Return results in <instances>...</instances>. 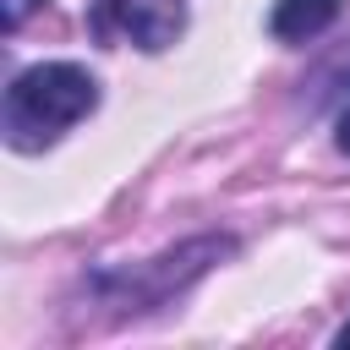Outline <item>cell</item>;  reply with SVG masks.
I'll return each instance as SVG.
<instances>
[{
  "label": "cell",
  "instance_id": "7a4b0ae2",
  "mask_svg": "<svg viewBox=\"0 0 350 350\" xmlns=\"http://www.w3.org/2000/svg\"><path fill=\"white\" fill-rule=\"evenodd\" d=\"M93 27L104 38H126L137 49L159 55L186 33V0H98Z\"/></svg>",
  "mask_w": 350,
  "mask_h": 350
},
{
  "label": "cell",
  "instance_id": "8992f818",
  "mask_svg": "<svg viewBox=\"0 0 350 350\" xmlns=\"http://www.w3.org/2000/svg\"><path fill=\"white\" fill-rule=\"evenodd\" d=\"M339 345H350V323H345V328H339Z\"/></svg>",
  "mask_w": 350,
  "mask_h": 350
},
{
  "label": "cell",
  "instance_id": "3957f363",
  "mask_svg": "<svg viewBox=\"0 0 350 350\" xmlns=\"http://www.w3.org/2000/svg\"><path fill=\"white\" fill-rule=\"evenodd\" d=\"M339 5H345V0H273L268 27H273V38H284V44H306V38H317L323 27H334Z\"/></svg>",
  "mask_w": 350,
  "mask_h": 350
},
{
  "label": "cell",
  "instance_id": "277c9868",
  "mask_svg": "<svg viewBox=\"0 0 350 350\" xmlns=\"http://www.w3.org/2000/svg\"><path fill=\"white\" fill-rule=\"evenodd\" d=\"M33 5H38V0H5V27H22Z\"/></svg>",
  "mask_w": 350,
  "mask_h": 350
},
{
  "label": "cell",
  "instance_id": "5b68a950",
  "mask_svg": "<svg viewBox=\"0 0 350 350\" xmlns=\"http://www.w3.org/2000/svg\"><path fill=\"white\" fill-rule=\"evenodd\" d=\"M339 148H345V153H350V109H345V115H339Z\"/></svg>",
  "mask_w": 350,
  "mask_h": 350
},
{
  "label": "cell",
  "instance_id": "6da1fadb",
  "mask_svg": "<svg viewBox=\"0 0 350 350\" xmlns=\"http://www.w3.org/2000/svg\"><path fill=\"white\" fill-rule=\"evenodd\" d=\"M93 104H98V82L77 60H44L11 77L0 126L16 153H38L55 137H66L82 115H93Z\"/></svg>",
  "mask_w": 350,
  "mask_h": 350
}]
</instances>
